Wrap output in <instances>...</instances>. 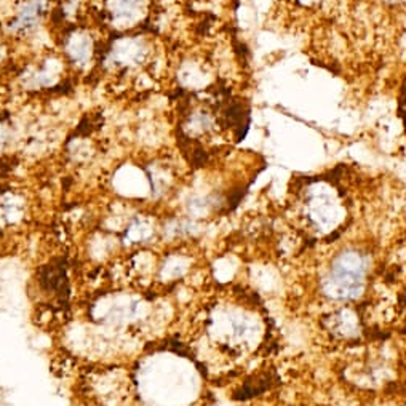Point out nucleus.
Wrapping results in <instances>:
<instances>
[{"mask_svg": "<svg viewBox=\"0 0 406 406\" xmlns=\"http://www.w3.org/2000/svg\"><path fill=\"white\" fill-rule=\"evenodd\" d=\"M39 283L45 291H58L59 299L62 301V296L67 299L69 288L64 274V267L61 266H45L39 270Z\"/></svg>", "mask_w": 406, "mask_h": 406, "instance_id": "nucleus-1", "label": "nucleus"}]
</instances>
